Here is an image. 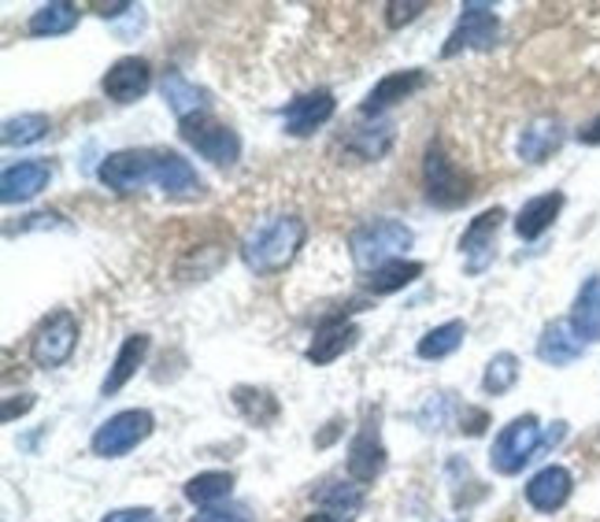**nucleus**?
<instances>
[{
	"instance_id": "obj_2",
	"label": "nucleus",
	"mask_w": 600,
	"mask_h": 522,
	"mask_svg": "<svg viewBox=\"0 0 600 522\" xmlns=\"http://www.w3.org/2000/svg\"><path fill=\"white\" fill-rule=\"evenodd\" d=\"M408 249H411V230L397 219H374L367 227L353 230V238H348L353 264L363 275L379 271V267L393 264V259H405Z\"/></svg>"
},
{
	"instance_id": "obj_38",
	"label": "nucleus",
	"mask_w": 600,
	"mask_h": 522,
	"mask_svg": "<svg viewBox=\"0 0 600 522\" xmlns=\"http://www.w3.org/2000/svg\"><path fill=\"white\" fill-rule=\"evenodd\" d=\"M152 519L156 515L149 508H119V511H107L101 522H152Z\"/></svg>"
},
{
	"instance_id": "obj_29",
	"label": "nucleus",
	"mask_w": 600,
	"mask_h": 522,
	"mask_svg": "<svg viewBox=\"0 0 600 522\" xmlns=\"http://www.w3.org/2000/svg\"><path fill=\"white\" fill-rule=\"evenodd\" d=\"M463 338H468V327H463L460 319L442 322V327L426 330V334L419 338L416 356H419V359H445V356H452L456 348L463 345Z\"/></svg>"
},
{
	"instance_id": "obj_19",
	"label": "nucleus",
	"mask_w": 600,
	"mask_h": 522,
	"mask_svg": "<svg viewBox=\"0 0 600 522\" xmlns=\"http://www.w3.org/2000/svg\"><path fill=\"white\" fill-rule=\"evenodd\" d=\"M159 93H164L167 107L178 115V123H190V119L208 115V93H204L196 82H190L186 75H178V71H167L164 82H159Z\"/></svg>"
},
{
	"instance_id": "obj_27",
	"label": "nucleus",
	"mask_w": 600,
	"mask_h": 522,
	"mask_svg": "<svg viewBox=\"0 0 600 522\" xmlns=\"http://www.w3.org/2000/svg\"><path fill=\"white\" fill-rule=\"evenodd\" d=\"M78 26V8L67 4V0H52V4H41L38 12L30 15L26 30L34 38H60V34H71Z\"/></svg>"
},
{
	"instance_id": "obj_12",
	"label": "nucleus",
	"mask_w": 600,
	"mask_h": 522,
	"mask_svg": "<svg viewBox=\"0 0 600 522\" xmlns=\"http://www.w3.org/2000/svg\"><path fill=\"white\" fill-rule=\"evenodd\" d=\"M500 222H505V208H489V212L474 215L471 227L463 230L460 252H463V259H468V271L471 275L486 271V267L494 264V241H497Z\"/></svg>"
},
{
	"instance_id": "obj_10",
	"label": "nucleus",
	"mask_w": 600,
	"mask_h": 522,
	"mask_svg": "<svg viewBox=\"0 0 600 522\" xmlns=\"http://www.w3.org/2000/svg\"><path fill=\"white\" fill-rule=\"evenodd\" d=\"M149 86H152V67H149V60H141V56L115 60L112 67H107V75L101 78L104 97L107 101H115V104L141 101V97L149 93Z\"/></svg>"
},
{
	"instance_id": "obj_25",
	"label": "nucleus",
	"mask_w": 600,
	"mask_h": 522,
	"mask_svg": "<svg viewBox=\"0 0 600 522\" xmlns=\"http://www.w3.org/2000/svg\"><path fill=\"white\" fill-rule=\"evenodd\" d=\"M571 327L578 330L582 341H600V275L586 278L571 308Z\"/></svg>"
},
{
	"instance_id": "obj_14",
	"label": "nucleus",
	"mask_w": 600,
	"mask_h": 522,
	"mask_svg": "<svg viewBox=\"0 0 600 522\" xmlns=\"http://www.w3.org/2000/svg\"><path fill=\"white\" fill-rule=\"evenodd\" d=\"M571 489H575V479H571L567 467L549 463L526 482V504L537 511H560L571 500Z\"/></svg>"
},
{
	"instance_id": "obj_13",
	"label": "nucleus",
	"mask_w": 600,
	"mask_h": 522,
	"mask_svg": "<svg viewBox=\"0 0 600 522\" xmlns=\"http://www.w3.org/2000/svg\"><path fill=\"white\" fill-rule=\"evenodd\" d=\"M356 341H360V327H356L353 319H327L316 330V338H311L304 356H308V364L327 367V364H334V359H342Z\"/></svg>"
},
{
	"instance_id": "obj_23",
	"label": "nucleus",
	"mask_w": 600,
	"mask_h": 522,
	"mask_svg": "<svg viewBox=\"0 0 600 522\" xmlns=\"http://www.w3.org/2000/svg\"><path fill=\"white\" fill-rule=\"evenodd\" d=\"M563 145V126L557 119H537L519 133V156L526 164H545Z\"/></svg>"
},
{
	"instance_id": "obj_8",
	"label": "nucleus",
	"mask_w": 600,
	"mask_h": 522,
	"mask_svg": "<svg viewBox=\"0 0 600 522\" xmlns=\"http://www.w3.org/2000/svg\"><path fill=\"white\" fill-rule=\"evenodd\" d=\"M537 445H541V426H537V419L534 416H519L497 434L494 453H489V463H494L497 474H519L526 463L534 460Z\"/></svg>"
},
{
	"instance_id": "obj_17",
	"label": "nucleus",
	"mask_w": 600,
	"mask_h": 522,
	"mask_svg": "<svg viewBox=\"0 0 600 522\" xmlns=\"http://www.w3.org/2000/svg\"><path fill=\"white\" fill-rule=\"evenodd\" d=\"M586 353V341L578 338V330L571 327V319H557L541 330L537 338V359H545L549 367H567Z\"/></svg>"
},
{
	"instance_id": "obj_36",
	"label": "nucleus",
	"mask_w": 600,
	"mask_h": 522,
	"mask_svg": "<svg viewBox=\"0 0 600 522\" xmlns=\"http://www.w3.org/2000/svg\"><path fill=\"white\" fill-rule=\"evenodd\" d=\"M34 404H38V397H34V393H23L20 400L8 397V400H4V408H0V419H4V422H15L20 416H26V411H30Z\"/></svg>"
},
{
	"instance_id": "obj_16",
	"label": "nucleus",
	"mask_w": 600,
	"mask_h": 522,
	"mask_svg": "<svg viewBox=\"0 0 600 522\" xmlns=\"http://www.w3.org/2000/svg\"><path fill=\"white\" fill-rule=\"evenodd\" d=\"M423 86H426V71H419V67H411V71H393V75H386L379 86L371 89V93H367V101H363V115H379V112H386V107L400 104V101H408V97H416Z\"/></svg>"
},
{
	"instance_id": "obj_24",
	"label": "nucleus",
	"mask_w": 600,
	"mask_h": 522,
	"mask_svg": "<svg viewBox=\"0 0 600 522\" xmlns=\"http://www.w3.org/2000/svg\"><path fill=\"white\" fill-rule=\"evenodd\" d=\"M316 504L322 508V515H330L337 522H348V519L360 515L363 489H360V482H327L316 493Z\"/></svg>"
},
{
	"instance_id": "obj_28",
	"label": "nucleus",
	"mask_w": 600,
	"mask_h": 522,
	"mask_svg": "<svg viewBox=\"0 0 600 522\" xmlns=\"http://www.w3.org/2000/svg\"><path fill=\"white\" fill-rule=\"evenodd\" d=\"M419 275H423V264H419V259H393V264H386V267H379V271L367 275L363 285L374 296H390V293H400L405 285H411Z\"/></svg>"
},
{
	"instance_id": "obj_37",
	"label": "nucleus",
	"mask_w": 600,
	"mask_h": 522,
	"mask_svg": "<svg viewBox=\"0 0 600 522\" xmlns=\"http://www.w3.org/2000/svg\"><path fill=\"white\" fill-rule=\"evenodd\" d=\"M193 522H253V519H248V511H241V508H208Z\"/></svg>"
},
{
	"instance_id": "obj_22",
	"label": "nucleus",
	"mask_w": 600,
	"mask_h": 522,
	"mask_svg": "<svg viewBox=\"0 0 600 522\" xmlns=\"http://www.w3.org/2000/svg\"><path fill=\"white\" fill-rule=\"evenodd\" d=\"M149 334H130L127 341H123V348L115 353V364L107 367V378H104V385H101V393L104 397H112V393H119L123 385L130 382L133 374H138V367L145 364V356H149Z\"/></svg>"
},
{
	"instance_id": "obj_26",
	"label": "nucleus",
	"mask_w": 600,
	"mask_h": 522,
	"mask_svg": "<svg viewBox=\"0 0 600 522\" xmlns=\"http://www.w3.org/2000/svg\"><path fill=\"white\" fill-rule=\"evenodd\" d=\"M234 408L245 416L253 426H271L282 416V404L271 390H256V385H238L234 390Z\"/></svg>"
},
{
	"instance_id": "obj_34",
	"label": "nucleus",
	"mask_w": 600,
	"mask_h": 522,
	"mask_svg": "<svg viewBox=\"0 0 600 522\" xmlns=\"http://www.w3.org/2000/svg\"><path fill=\"white\" fill-rule=\"evenodd\" d=\"M423 12H426L423 0H405V4H400V0H393V4H386V23L393 26V30H400L405 23H416Z\"/></svg>"
},
{
	"instance_id": "obj_5",
	"label": "nucleus",
	"mask_w": 600,
	"mask_h": 522,
	"mask_svg": "<svg viewBox=\"0 0 600 522\" xmlns=\"http://www.w3.org/2000/svg\"><path fill=\"white\" fill-rule=\"evenodd\" d=\"M159 170V149H119L104 156L101 164V182L115 193H138L145 186H156Z\"/></svg>"
},
{
	"instance_id": "obj_20",
	"label": "nucleus",
	"mask_w": 600,
	"mask_h": 522,
	"mask_svg": "<svg viewBox=\"0 0 600 522\" xmlns=\"http://www.w3.org/2000/svg\"><path fill=\"white\" fill-rule=\"evenodd\" d=\"M156 186L164 189L175 201H193L201 196V175L190 167V160H182L178 152L159 149V170H156Z\"/></svg>"
},
{
	"instance_id": "obj_1",
	"label": "nucleus",
	"mask_w": 600,
	"mask_h": 522,
	"mask_svg": "<svg viewBox=\"0 0 600 522\" xmlns=\"http://www.w3.org/2000/svg\"><path fill=\"white\" fill-rule=\"evenodd\" d=\"M308 241V222L301 215H271V219L256 222L241 241V259L248 271L256 275H275L297 259V252Z\"/></svg>"
},
{
	"instance_id": "obj_4",
	"label": "nucleus",
	"mask_w": 600,
	"mask_h": 522,
	"mask_svg": "<svg viewBox=\"0 0 600 522\" xmlns=\"http://www.w3.org/2000/svg\"><path fill=\"white\" fill-rule=\"evenodd\" d=\"M152 426H156V422H152V416L145 408L119 411V416H112L107 422L97 426L89 448H93V456H101V460H119V456L133 453L141 441H149Z\"/></svg>"
},
{
	"instance_id": "obj_7",
	"label": "nucleus",
	"mask_w": 600,
	"mask_h": 522,
	"mask_svg": "<svg viewBox=\"0 0 600 522\" xmlns=\"http://www.w3.org/2000/svg\"><path fill=\"white\" fill-rule=\"evenodd\" d=\"M500 41V20L494 15V4H463L460 23L452 26L449 41L442 44V56L452 60L460 52H489Z\"/></svg>"
},
{
	"instance_id": "obj_18",
	"label": "nucleus",
	"mask_w": 600,
	"mask_h": 522,
	"mask_svg": "<svg viewBox=\"0 0 600 522\" xmlns=\"http://www.w3.org/2000/svg\"><path fill=\"white\" fill-rule=\"evenodd\" d=\"M52 178V167L44 160H23V164L8 167L4 178H0V196L4 204H23V201H34Z\"/></svg>"
},
{
	"instance_id": "obj_35",
	"label": "nucleus",
	"mask_w": 600,
	"mask_h": 522,
	"mask_svg": "<svg viewBox=\"0 0 600 522\" xmlns=\"http://www.w3.org/2000/svg\"><path fill=\"white\" fill-rule=\"evenodd\" d=\"M456 419H460V430H463L468 437H482V434H486V426H489V416H486V411H482V408H471V404H463L460 416H456Z\"/></svg>"
},
{
	"instance_id": "obj_3",
	"label": "nucleus",
	"mask_w": 600,
	"mask_h": 522,
	"mask_svg": "<svg viewBox=\"0 0 600 522\" xmlns=\"http://www.w3.org/2000/svg\"><path fill=\"white\" fill-rule=\"evenodd\" d=\"M423 186H426V201L437 208H460L471 201V178L456 167V160L445 152L442 141H430L426 156H423Z\"/></svg>"
},
{
	"instance_id": "obj_15",
	"label": "nucleus",
	"mask_w": 600,
	"mask_h": 522,
	"mask_svg": "<svg viewBox=\"0 0 600 522\" xmlns=\"http://www.w3.org/2000/svg\"><path fill=\"white\" fill-rule=\"evenodd\" d=\"M382 467H386V445H382L379 437V426H367L360 434L353 437V445H348V479L353 482H374L382 474Z\"/></svg>"
},
{
	"instance_id": "obj_39",
	"label": "nucleus",
	"mask_w": 600,
	"mask_h": 522,
	"mask_svg": "<svg viewBox=\"0 0 600 522\" xmlns=\"http://www.w3.org/2000/svg\"><path fill=\"white\" fill-rule=\"evenodd\" d=\"M578 141L582 145H600V115L586 126V130H578Z\"/></svg>"
},
{
	"instance_id": "obj_32",
	"label": "nucleus",
	"mask_w": 600,
	"mask_h": 522,
	"mask_svg": "<svg viewBox=\"0 0 600 522\" xmlns=\"http://www.w3.org/2000/svg\"><path fill=\"white\" fill-rule=\"evenodd\" d=\"M519 382V359L512 353H497L494 359L486 364V374H482V390L489 397H505L508 390Z\"/></svg>"
},
{
	"instance_id": "obj_11",
	"label": "nucleus",
	"mask_w": 600,
	"mask_h": 522,
	"mask_svg": "<svg viewBox=\"0 0 600 522\" xmlns=\"http://www.w3.org/2000/svg\"><path fill=\"white\" fill-rule=\"evenodd\" d=\"M334 93L330 89H311V93H301L297 101L285 104L282 112V123H285V133H293V138H308V133H316L322 123L334 119Z\"/></svg>"
},
{
	"instance_id": "obj_41",
	"label": "nucleus",
	"mask_w": 600,
	"mask_h": 522,
	"mask_svg": "<svg viewBox=\"0 0 600 522\" xmlns=\"http://www.w3.org/2000/svg\"><path fill=\"white\" fill-rule=\"evenodd\" d=\"M304 522H337V519H330V515H308Z\"/></svg>"
},
{
	"instance_id": "obj_31",
	"label": "nucleus",
	"mask_w": 600,
	"mask_h": 522,
	"mask_svg": "<svg viewBox=\"0 0 600 522\" xmlns=\"http://www.w3.org/2000/svg\"><path fill=\"white\" fill-rule=\"evenodd\" d=\"M52 130L49 115H15V119L4 123V130H0V138H4V145H34V141H41L44 133Z\"/></svg>"
},
{
	"instance_id": "obj_33",
	"label": "nucleus",
	"mask_w": 600,
	"mask_h": 522,
	"mask_svg": "<svg viewBox=\"0 0 600 522\" xmlns=\"http://www.w3.org/2000/svg\"><path fill=\"white\" fill-rule=\"evenodd\" d=\"M353 141H356V152H360V160H379V156H386V149L393 145V123L382 119V123L367 126V130L356 133Z\"/></svg>"
},
{
	"instance_id": "obj_6",
	"label": "nucleus",
	"mask_w": 600,
	"mask_h": 522,
	"mask_svg": "<svg viewBox=\"0 0 600 522\" xmlns=\"http://www.w3.org/2000/svg\"><path fill=\"white\" fill-rule=\"evenodd\" d=\"M75 348H78V319L67 308L52 311L30 338V359L41 371L64 367L67 359L75 356Z\"/></svg>"
},
{
	"instance_id": "obj_30",
	"label": "nucleus",
	"mask_w": 600,
	"mask_h": 522,
	"mask_svg": "<svg viewBox=\"0 0 600 522\" xmlns=\"http://www.w3.org/2000/svg\"><path fill=\"white\" fill-rule=\"evenodd\" d=\"M230 493H234V474H227V471H204L186 482V500L201 504V508H215V504L227 500Z\"/></svg>"
},
{
	"instance_id": "obj_9",
	"label": "nucleus",
	"mask_w": 600,
	"mask_h": 522,
	"mask_svg": "<svg viewBox=\"0 0 600 522\" xmlns=\"http://www.w3.org/2000/svg\"><path fill=\"white\" fill-rule=\"evenodd\" d=\"M182 138L190 141L204 160H212L215 167H234L241 160V138L230 130V126L215 123V119H208V115L182 123Z\"/></svg>"
},
{
	"instance_id": "obj_40",
	"label": "nucleus",
	"mask_w": 600,
	"mask_h": 522,
	"mask_svg": "<svg viewBox=\"0 0 600 522\" xmlns=\"http://www.w3.org/2000/svg\"><path fill=\"white\" fill-rule=\"evenodd\" d=\"M130 8H133V4H101V8H97V12H101V15H104V20H107V15H112V20H115V15L130 12Z\"/></svg>"
},
{
	"instance_id": "obj_21",
	"label": "nucleus",
	"mask_w": 600,
	"mask_h": 522,
	"mask_svg": "<svg viewBox=\"0 0 600 522\" xmlns=\"http://www.w3.org/2000/svg\"><path fill=\"white\" fill-rule=\"evenodd\" d=\"M563 204H567L563 201V193H541V196H534V201H526L515 215V233L523 241H537L552 222L560 219Z\"/></svg>"
}]
</instances>
